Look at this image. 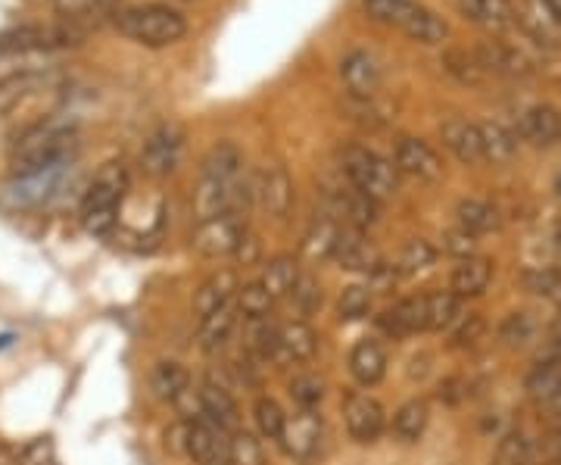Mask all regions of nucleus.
I'll return each mask as SVG.
<instances>
[{
	"label": "nucleus",
	"instance_id": "nucleus-52",
	"mask_svg": "<svg viewBox=\"0 0 561 465\" xmlns=\"http://www.w3.org/2000/svg\"><path fill=\"white\" fill-rule=\"evenodd\" d=\"M290 297H294V304L300 306V313H316L321 306V287L316 284V279L302 275L300 284H297V291H294Z\"/></svg>",
	"mask_w": 561,
	"mask_h": 465
},
{
	"label": "nucleus",
	"instance_id": "nucleus-50",
	"mask_svg": "<svg viewBox=\"0 0 561 465\" xmlns=\"http://www.w3.org/2000/svg\"><path fill=\"white\" fill-rule=\"evenodd\" d=\"M443 250L456 260H468V257H478V235L465 231V228H453L443 235Z\"/></svg>",
	"mask_w": 561,
	"mask_h": 465
},
{
	"label": "nucleus",
	"instance_id": "nucleus-32",
	"mask_svg": "<svg viewBox=\"0 0 561 465\" xmlns=\"http://www.w3.org/2000/svg\"><path fill=\"white\" fill-rule=\"evenodd\" d=\"M280 334V356L294 363H309L319 353V334L306 322H287L278 328Z\"/></svg>",
	"mask_w": 561,
	"mask_h": 465
},
{
	"label": "nucleus",
	"instance_id": "nucleus-30",
	"mask_svg": "<svg viewBox=\"0 0 561 465\" xmlns=\"http://www.w3.org/2000/svg\"><path fill=\"white\" fill-rule=\"evenodd\" d=\"M300 279V263L294 257H275L262 269L260 284L272 294V300H284V297H290L297 291Z\"/></svg>",
	"mask_w": 561,
	"mask_h": 465
},
{
	"label": "nucleus",
	"instance_id": "nucleus-17",
	"mask_svg": "<svg viewBox=\"0 0 561 465\" xmlns=\"http://www.w3.org/2000/svg\"><path fill=\"white\" fill-rule=\"evenodd\" d=\"M478 60H481L486 76H505V79H518V76H530V63L518 47L505 44V41L486 38L474 47Z\"/></svg>",
	"mask_w": 561,
	"mask_h": 465
},
{
	"label": "nucleus",
	"instance_id": "nucleus-43",
	"mask_svg": "<svg viewBox=\"0 0 561 465\" xmlns=\"http://www.w3.org/2000/svg\"><path fill=\"white\" fill-rule=\"evenodd\" d=\"M537 338V322L530 313H508L500 325V341L508 347H527Z\"/></svg>",
	"mask_w": 561,
	"mask_h": 465
},
{
	"label": "nucleus",
	"instance_id": "nucleus-48",
	"mask_svg": "<svg viewBox=\"0 0 561 465\" xmlns=\"http://www.w3.org/2000/svg\"><path fill=\"white\" fill-rule=\"evenodd\" d=\"M231 465H265L262 444L250 431H234L231 434Z\"/></svg>",
	"mask_w": 561,
	"mask_h": 465
},
{
	"label": "nucleus",
	"instance_id": "nucleus-26",
	"mask_svg": "<svg viewBox=\"0 0 561 465\" xmlns=\"http://www.w3.org/2000/svg\"><path fill=\"white\" fill-rule=\"evenodd\" d=\"M400 32L405 38L419 41V44H443V41L449 38L446 20H443L440 13H434L431 7H424V3H415L409 10V16L402 20Z\"/></svg>",
	"mask_w": 561,
	"mask_h": 465
},
{
	"label": "nucleus",
	"instance_id": "nucleus-19",
	"mask_svg": "<svg viewBox=\"0 0 561 465\" xmlns=\"http://www.w3.org/2000/svg\"><path fill=\"white\" fill-rule=\"evenodd\" d=\"M334 260L341 263V269H350V272H375L378 265L383 263L378 247L368 241V235L359 231V228H343L341 241L334 247Z\"/></svg>",
	"mask_w": 561,
	"mask_h": 465
},
{
	"label": "nucleus",
	"instance_id": "nucleus-41",
	"mask_svg": "<svg viewBox=\"0 0 561 465\" xmlns=\"http://www.w3.org/2000/svg\"><path fill=\"white\" fill-rule=\"evenodd\" d=\"M524 284H527L530 294H537L542 300L561 304V269H552V265L527 269V272H524Z\"/></svg>",
	"mask_w": 561,
	"mask_h": 465
},
{
	"label": "nucleus",
	"instance_id": "nucleus-9",
	"mask_svg": "<svg viewBox=\"0 0 561 465\" xmlns=\"http://www.w3.org/2000/svg\"><path fill=\"white\" fill-rule=\"evenodd\" d=\"M321 194H324V201H328V213H334V216L343 219L350 228L365 231L368 225L378 223V206H381V203L371 201L368 194H362L359 188H353L350 182L324 184Z\"/></svg>",
	"mask_w": 561,
	"mask_h": 465
},
{
	"label": "nucleus",
	"instance_id": "nucleus-21",
	"mask_svg": "<svg viewBox=\"0 0 561 465\" xmlns=\"http://www.w3.org/2000/svg\"><path fill=\"white\" fill-rule=\"evenodd\" d=\"M378 325H381L383 334L390 338H409V334H419V331H427V297L419 294V297H405L402 304H397L393 309H387L378 316Z\"/></svg>",
	"mask_w": 561,
	"mask_h": 465
},
{
	"label": "nucleus",
	"instance_id": "nucleus-42",
	"mask_svg": "<svg viewBox=\"0 0 561 465\" xmlns=\"http://www.w3.org/2000/svg\"><path fill=\"white\" fill-rule=\"evenodd\" d=\"M419 0H362V10L365 16L378 25H397L400 29L402 20L409 16V10L415 7Z\"/></svg>",
	"mask_w": 561,
	"mask_h": 465
},
{
	"label": "nucleus",
	"instance_id": "nucleus-15",
	"mask_svg": "<svg viewBox=\"0 0 561 465\" xmlns=\"http://www.w3.org/2000/svg\"><path fill=\"white\" fill-rule=\"evenodd\" d=\"M440 141L443 147L465 166H478L483 162V138L478 122L461 120V116H449L440 122Z\"/></svg>",
	"mask_w": 561,
	"mask_h": 465
},
{
	"label": "nucleus",
	"instance_id": "nucleus-35",
	"mask_svg": "<svg viewBox=\"0 0 561 465\" xmlns=\"http://www.w3.org/2000/svg\"><path fill=\"white\" fill-rule=\"evenodd\" d=\"M234 328H238V306H221L219 313L201 319V347L206 353H216V350H221V347L231 341Z\"/></svg>",
	"mask_w": 561,
	"mask_h": 465
},
{
	"label": "nucleus",
	"instance_id": "nucleus-18",
	"mask_svg": "<svg viewBox=\"0 0 561 465\" xmlns=\"http://www.w3.org/2000/svg\"><path fill=\"white\" fill-rule=\"evenodd\" d=\"M518 138L534 147H556L561 141V113L552 103L527 106L518 120Z\"/></svg>",
	"mask_w": 561,
	"mask_h": 465
},
{
	"label": "nucleus",
	"instance_id": "nucleus-6",
	"mask_svg": "<svg viewBox=\"0 0 561 465\" xmlns=\"http://www.w3.org/2000/svg\"><path fill=\"white\" fill-rule=\"evenodd\" d=\"M250 191H253V203L275 219H284L294 206V179L287 166L278 160L262 162L250 175Z\"/></svg>",
	"mask_w": 561,
	"mask_h": 465
},
{
	"label": "nucleus",
	"instance_id": "nucleus-23",
	"mask_svg": "<svg viewBox=\"0 0 561 465\" xmlns=\"http://www.w3.org/2000/svg\"><path fill=\"white\" fill-rule=\"evenodd\" d=\"M461 20L483 32H505L512 25V0H456Z\"/></svg>",
	"mask_w": 561,
	"mask_h": 465
},
{
	"label": "nucleus",
	"instance_id": "nucleus-3",
	"mask_svg": "<svg viewBox=\"0 0 561 465\" xmlns=\"http://www.w3.org/2000/svg\"><path fill=\"white\" fill-rule=\"evenodd\" d=\"M72 150H76V132L72 128L41 122L35 128L22 132L20 141L13 144L10 166H13L16 179H25V175H38V172H47V169L69 166Z\"/></svg>",
	"mask_w": 561,
	"mask_h": 465
},
{
	"label": "nucleus",
	"instance_id": "nucleus-11",
	"mask_svg": "<svg viewBox=\"0 0 561 465\" xmlns=\"http://www.w3.org/2000/svg\"><path fill=\"white\" fill-rule=\"evenodd\" d=\"M393 166L400 175H409L415 182H437L443 175V160L437 150L421 138H400L393 150Z\"/></svg>",
	"mask_w": 561,
	"mask_h": 465
},
{
	"label": "nucleus",
	"instance_id": "nucleus-47",
	"mask_svg": "<svg viewBox=\"0 0 561 465\" xmlns=\"http://www.w3.org/2000/svg\"><path fill=\"white\" fill-rule=\"evenodd\" d=\"M368 309H371V287L368 284H350V287H343L341 300H337L341 319L353 322V319L368 316Z\"/></svg>",
	"mask_w": 561,
	"mask_h": 465
},
{
	"label": "nucleus",
	"instance_id": "nucleus-5",
	"mask_svg": "<svg viewBox=\"0 0 561 465\" xmlns=\"http://www.w3.org/2000/svg\"><path fill=\"white\" fill-rule=\"evenodd\" d=\"M84 38V29L69 22H22L0 32V57H22V54H54L76 47Z\"/></svg>",
	"mask_w": 561,
	"mask_h": 465
},
{
	"label": "nucleus",
	"instance_id": "nucleus-36",
	"mask_svg": "<svg viewBox=\"0 0 561 465\" xmlns=\"http://www.w3.org/2000/svg\"><path fill=\"white\" fill-rule=\"evenodd\" d=\"M150 387L160 400H179L184 390H191V372L181 363H157L153 375H150Z\"/></svg>",
	"mask_w": 561,
	"mask_h": 465
},
{
	"label": "nucleus",
	"instance_id": "nucleus-34",
	"mask_svg": "<svg viewBox=\"0 0 561 465\" xmlns=\"http://www.w3.org/2000/svg\"><path fill=\"white\" fill-rule=\"evenodd\" d=\"M524 390L534 404H546L552 400L561 390V356H549V360H540V363L530 368L527 382H524Z\"/></svg>",
	"mask_w": 561,
	"mask_h": 465
},
{
	"label": "nucleus",
	"instance_id": "nucleus-55",
	"mask_svg": "<svg viewBox=\"0 0 561 465\" xmlns=\"http://www.w3.org/2000/svg\"><path fill=\"white\" fill-rule=\"evenodd\" d=\"M234 257H238V260H241L243 265L256 263V260H260V241H256V235H250V231H247V235H243L241 247H238V253H234Z\"/></svg>",
	"mask_w": 561,
	"mask_h": 465
},
{
	"label": "nucleus",
	"instance_id": "nucleus-13",
	"mask_svg": "<svg viewBox=\"0 0 561 465\" xmlns=\"http://www.w3.org/2000/svg\"><path fill=\"white\" fill-rule=\"evenodd\" d=\"M57 81L54 69H20L0 79V113L16 110L22 101L38 98L41 91H50Z\"/></svg>",
	"mask_w": 561,
	"mask_h": 465
},
{
	"label": "nucleus",
	"instance_id": "nucleus-14",
	"mask_svg": "<svg viewBox=\"0 0 561 465\" xmlns=\"http://www.w3.org/2000/svg\"><path fill=\"white\" fill-rule=\"evenodd\" d=\"M343 419H346V428L350 434L359 441V444H371L378 441L383 431V406L368 397V394H350L343 400Z\"/></svg>",
	"mask_w": 561,
	"mask_h": 465
},
{
	"label": "nucleus",
	"instance_id": "nucleus-38",
	"mask_svg": "<svg viewBox=\"0 0 561 465\" xmlns=\"http://www.w3.org/2000/svg\"><path fill=\"white\" fill-rule=\"evenodd\" d=\"M431 422V409L424 400H409V404H402L397 409V416H393V431H397V438L402 441H419L421 434H424V428Z\"/></svg>",
	"mask_w": 561,
	"mask_h": 465
},
{
	"label": "nucleus",
	"instance_id": "nucleus-45",
	"mask_svg": "<svg viewBox=\"0 0 561 465\" xmlns=\"http://www.w3.org/2000/svg\"><path fill=\"white\" fill-rule=\"evenodd\" d=\"M272 306H275V300L260 282L243 284L238 291V313H243V319H268Z\"/></svg>",
	"mask_w": 561,
	"mask_h": 465
},
{
	"label": "nucleus",
	"instance_id": "nucleus-24",
	"mask_svg": "<svg viewBox=\"0 0 561 465\" xmlns=\"http://www.w3.org/2000/svg\"><path fill=\"white\" fill-rule=\"evenodd\" d=\"M201 404H203V416L213 422V426L225 428V431H238L241 426V409L234 404L231 390L228 387L216 385L213 378L201 387Z\"/></svg>",
	"mask_w": 561,
	"mask_h": 465
},
{
	"label": "nucleus",
	"instance_id": "nucleus-39",
	"mask_svg": "<svg viewBox=\"0 0 561 465\" xmlns=\"http://www.w3.org/2000/svg\"><path fill=\"white\" fill-rule=\"evenodd\" d=\"M534 460H537V444L522 431L505 434L493 453V465H534Z\"/></svg>",
	"mask_w": 561,
	"mask_h": 465
},
{
	"label": "nucleus",
	"instance_id": "nucleus-57",
	"mask_svg": "<svg viewBox=\"0 0 561 465\" xmlns=\"http://www.w3.org/2000/svg\"><path fill=\"white\" fill-rule=\"evenodd\" d=\"M546 334H549V344L561 347V309L556 313V319L549 322V331H546Z\"/></svg>",
	"mask_w": 561,
	"mask_h": 465
},
{
	"label": "nucleus",
	"instance_id": "nucleus-46",
	"mask_svg": "<svg viewBox=\"0 0 561 465\" xmlns=\"http://www.w3.org/2000/svg\"><path fill=\"white\" fill-rule=\"evenodd\" d=\"M253 416H256V426H260L262 438H268V441H280L284 426H287V416H284V409H280L272 397H260V400H256V409H253Z\"/></svg>",
	"mask_w": 561,
	"mask_h": 465
},
{
	"label": "nucleus",
	"instance_id": "nucleus-37",
	"mask_svg": "<svg viewBox=\"0 0 561 465\" xmlns=\"http://www.w3.org/2000/svg\"><path fill=\"white\" fill-rule=\"evenodd\" d=\"M443 69L459 81V84H468V88H478V84L486 79L478 54H474V50H465V47H449V50L443 54Z\"/></svg>",
	"mask_w": 561,
	"mask_h": 465
},
{
	"label": "nucleus",
	"instance_id": "nucleus-16",
	"mask_svg": "<svg viewBox=\"0 0 561 465\" xmlns=\"http://www.w3.org/2000/svg\"><path fill=\"white\" fill-rule=\"evenodd\" d=\"M187 456L197 465L231 463V441H228V431L219 426H213L209 419H197V422L191 426Z\"/></svg>",
	"mask_w": 561,
	"mask_h": 465
},
{
	"label": "nucleus",
	"instance_id": "nucleus-59",
	"mask_svg": "<svg viewBox=\"0 0 561 465\" xmlns=\"http://www.w3.org/2000/svg\"><path fill=\"white\" fill-rule=\"evenodd\" d=\"M546 3H549V10H552V13L561 20V0H546Z\"/></svg>",
	"mask_w": 561,
	"mask_h": 465
},
{
	"label": "nucleus",
	"instance_id": "nucleus-10",
	"mask_svg": "<svg viewBox=\"0 0 561 465\" xmlns=\"http://www.w3.org/2000/svg\"><path fill=\"white\" fill-rule=\"evenodd\" d=\"M512 20L537 47H559L561 20L546 0H512Z\"/></svg>",
	"mask_w": 561,
	"mask_h": 465
},
{
	"label": "nucleus",
	"instance_id": "nucleus-27",
	"mask_svg": "<svg viewBox=\"0 0 561 465\" xmlns=\"http://www.w3.org/2000/svg\"><path fill=\"white\" fill-rule=\"evenodd\" d=\"M341 231L343 225L334 213H319L312 219V225H309L306 238H302V253L309 260H328V257H334V247L341 241Z\"/></svg>",
	"mask_w": 561,
	"mask_h": 465
},
{
	"label": "nucleus",
	"instance_id": "nucleus-49",
	"mask_svg": "<svg viewBox=\"0 0 561 465\" xmlns=\"http://www.w3.org/2000/svg\"><path fill=\"white\" fill-rule=\"evenodd\" d=\"M290 397L300 409H316L321 404V397H324V382L319 375H297L290 382Z\"/></svg>",
	"mask_w": 561,
	"mask_h": 465
},
{
	"label": "nucleus",
	"instance_id": "nucleus-33",
	"mask_svg": "<svg viewBox=\"0 0 561 465\" xmlns=\"http://www.w3.org/2000/svg\"><path fill=\"white\" fill-rule=\"evenodd\" d=\"M481 138H483V160L502 166L518 154V132H512L502 122H481Z\"/></svg>",
	"mask_w": 561,
	"mask_h": 465
},
{
	"label": "nucleus",
	"instance_id": "nucleus-7",
	"mask_svg": "<svg viewBox=\"0 0 561 465\" xmlns=\"http://www.w3.org/2000/svg\"><path fill=\"white\" fill-rule=\"evenodd\" d=\"M184 128L179 122H162L157 132H150V138L144 141L140 150V169L153 179H165L179 169L181 154H184Z\"/></svg>",
	"mask_w": 561,
	"mask_h": 465
},
{
	"label": "nucleus",
	"instance_id": "nucleus-31",
	"mask_svg": "<svg viewBox=\"0 0 561 465\" xmlns=\"http://www.w3.org/2000/svg\"><path fill=\"white\" fill-rule=\"evenodd\" d=\"M456 216H459L461 228L471 231V235H493V231H500L502 228L500 206L490 201H478V197L461 201L459 209H456Z\"/></svg>",
	"mask_w": 561,
	"mask_h": 465
},
{
	"label": "nucleus",
	"instance_id": "nucleus-40",
	"mask_svg": "<svg viewBox=\"0 0 561 465\" xmlns=\"http://www.w3.org/2000/svg\"><path fill=\"white\" fill-rule=\"evenodd\" d=\"M427 297V331H443L446 325L456 322L461 297L453 291H431Z\"/></svg>",
	"mask_w": 561,
	"mask_h": 465
},
{
	"label": "nucleus",
	"instance_id": "nucleus-53",
	"mask_svg": "<svg viewBox=\"0 0 561 465\" xmlns=\"http://www.w3.org/2000/svg\"><path fill=\"white\" fill-rule=\"evenodd\" d=\"M191 419L184 422H175V426L165 431V450L169 453H179V456H187V444H191Z\"/></svg>",
	"mask_w": 561,
	"mask_h": 465
},
{
	"label": "nucleus",
	"instance_id": "nucleus-4",
	"mask_svg": "<svg viewBox=\"0 0 561 465\" xmlns=\"http://www.w3.org/2000/svg\"><path fill=\"white\" fill-rule=\"evenodd\" d=\"M341 172L353 188H359L362 194H368L371 201H390L400 191V172L390 160H383L381 154H375L371 147L350 144L341 150Z\"/></svg>",
	"mask_w": 561,
	"mask_h": 465
},
{
	"label": "nucleus",
	"instance_id": "nucleus-51",
	"mask_svg": "<svg viewBox=\"0 0 561 465\" xmlns=\"http://www.w3.org/2000/svg\"><path fill=\"white\" fill-rule=\"evenodd\" d=\"M486 334V319L481 313H471L465 322L453 331V347H474Z\"/></svg>",
	"mask_w": 561,
	"mask_h": 465
},
{
	"label": "nucleus",
	"instance_id": "nucleus-56",
	"mask_svg": "<svg viewBox=\"0 0 561 465\" xmlns=\"http://www.w3.org/2000/svg\"><path fill=\"white\" fill-rule=\"evenodd\" d=\"M542 409H546V416H549L552 422H559L561 426V390L556 394V397H552V400H546V404H542Z\"/></svg>",
	"mask_w": 561,
	"mask_h": 465
},
{
	"label": "nucleus",
	"instance_id": "nucleus-22",
	"mask_svg": "<svg viewBox=\"0 0 561 465\" xmlns=\"http://www.w3.org/2000/svg\"><path fill=\"white\" fill-rule=\"evenodd\" d=\"M238 291H241L238 272H234V269H219V272H213V275L201 284V291H197V297H194V313H197L201 319H206V316L219 313L221 306L231 304V297H238Z\"/></svg>",
	"mask_w": 561,
	"mask_h": 465
},
{
	"label": "nucleus",
	"instance_id": "nucleus-12",
	"mask_svg": "<svg viewBox=\"0 0 561 465\" xmlns=\"http://www.w3.org/2000/svg\"><path fill=\"white\" fill-rule=\"evenodd\" d=\"M341 79L350 91V98L371 101L381 91V66L368 50H350L341 60Z\"/></svg>",
	"mask_w": 561,
	"mask_h": 465
},
{
	"label": "nucleus",
	"instance_id": "nucleus-29",
	"mask_svg": "<svg viewBox=\"0 0 561 465\" xmlns=\"http://www.w3.org/2000/svg\"><path fill=\"white\" fill-rule=\"evenodd\" d=\"M490 282H493V263L486 257H468V260H459V265H456L449 291L459 294V297H478V294L486 291Z\"/></svg>",
	"mask_w": 561,
	"mask_h": 465
},
{
	"label": "nucleus",
	"instance_id": "nucleus-44",
	"mask_svg": "<svg viewBox=\"0 0 561 465\" xmlns=\"http://www.w3.org/2000/svg\"><path fill=\"white\" fill-rule=\"evenodd\" d=\"M434 260H437V247L424 238H412L402 247L397 269H400V275H415V272H424L427 265H434Z\"/></svg>",
	"mask_w": 561,
	"mask_h": 465
},
{
	"label": "nucleus",
	"instance_id": "nucleus-1",
	"mask_svg": "<svg viewBox=\"0 0 561 465\" xmlns=\"http://www.w3.org/2000/svg\"><path fill=\"white\" fill-rule=\"evenodd\" d=\"M113 25L119 29V35L135 41L140 47H172L187 35V20L184 13L169 7V3H128L119 7Z\"/></svg>",
	"mask_w": 561,
	"mask_h": 465
},
{
	"label": "nucleus",
	"instance_id": "nucleus-8",
	"mask_svg": "<svg viewBox=\"0 0 561 465\" xmlns=\"http://www.w3.org/2000/svg\"><path fill=\"white\" fill-rule=\"evenodd\" d=\"M243 235H247V223H243V213H225L219 219H209V223H197L191 243L201 257L209 260H219V257H231L238 253Z\"/></svg>",
	"mask_w": 561,
	"mask_h": 465
},
{
	"label": "nucleus",
	"instance_id": "nucleus-25",
	"mask_svg": "<svg viewBox=\"0 0 561 465\" xmlns=\"http://www.w3.org/2000/svg\"><path fill=\"white\" fill-rule=\"evenodd\" d=\"M47 3L60 13L62 22L79 25V29L113 20L119 10V0H47Z\"/></svg>",
	"mask_w": 561,
	"mask_h": 465
},
{
	"label": "nucleus",
	"instance_id": "nucleus-2",
	"mask_svg": "<svg viewBox=\"0 0 561 465\" xmlns=\"http://www.w3.org/2000/svg\"><path fill=\"white\" fill-rule=\"evenodd\" d=\"M128 184H131V175L125 162H103L98 169V175L91 179L79 203V219L88 235H110L116 228L119 203L128 194Z\"/></svg>",
	"mask_w": 561,
	"mask_h": 465
},
{
	"label": "nucleus",
	"instance_id": "nucleus-28",
	"mask_svg": "<svg viewBox=\"0 0 561 465\" xmlns=\"http://www.w3.org/2000/svg\"><path fill=\"white\" fill-rule=\"evenodd\" d=\"M350 372L362 387L378 385L387 372V353L378 341H359L350 353Z\"/></svg>",
	"mask_w": 561,
	"mask_h": 465
},
{
	"label": "nucleus",
	"instance_id": "nucleus-20",
	"mask_svg": "<svg viewBox=\"0 0 561 465\" xmlns=\"http://www.w3.org/2000/svg\"><path fill=\"white\" fill-rule=\"evenodd\" d=\"M321 441V416L316 409H302L300 416L287 419L284 426V434H280V446L287 456L294 460H309L316 450H319Z\"/></svg>",
	"mask_w": 561,
	"mask_h": 465
},
{
	"label": "nucleus",
	"instance_id": "nucleus-58",
	"mask_svg": "<svg viewBox=\"0 0 561 465\" xmlns=\"http://www.w3.org/2000/svg\"><path fill=\"white\" fill-rule=\"evenodd\" d=\"M552 247L561 253V219L556 223V228H552Z\"/></svg>",
	"mask_w": 561,
	"mask_h": 465
},
{
	"label": "nucleus",
	"instance_id": "nucleus-54",
	"mask_svg": "<svg viewBox=\"0 0 561 465\" xmlns=\"http://www.w3.org/2000/svg\"><path fill=\"white\" fill-rule=\"evenodd\" d=\"M534 463H546V465H561V426L537 444V460Z\"/></svg>",
	"mask_w": 561,
	"mask_h": 465
}]
</instances>
